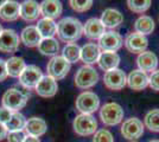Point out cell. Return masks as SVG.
<instances>
[{"mask_svg": "<svg viewBox=\"0 0 159 142\" xmlns=\"http://www.w3.org/2000/svg\"><path fill=\"white\" fill-rule=\"evenodd\" d=\"M127 85L135 91L144 90L148 87V76L141 70H133L127 76Z\"/></svg>", "mask_w": 159, "mask_h": 142, "instance_id": "cell-20", "label": "cell"}, {"mask_svg": "<svg viewBox=\"0 0 159 142\" xmlns=\"http://www.w3.org/2000/svg\"><path fill=\"white\" fill-rule=\"evenodd\" d=\"M100 47L95 43H88L81 47V57L80 59L84 63V65H92L94 63H98L100 57Z\"/></svg>", "mask_w": 159, "mask_h": 142, "instance_id": "cell-23", "label": "cell"}, {"mask_svg": "<svg viewBox=\"0 0 159 142\" xmlns=\"http://www.w3.org/2000/svg\"><path fill=\"white\" fill-rule=\"evenodd\" d=\"M144 126L151 131L159 133V109L150 110L144 117Z\"/></svg>", "mask_w": 159, "mask_h": 142, "instance_id": "cell-32", "label": "cell"}, {"mask_svg": "<svg viewBox=\"0 0 159 142\" xmlns=\"http://www.w3.org/2000/svg\"><path fill=\"white\" fill-rule=\"evenodd\" d=\"M103 26L108 27V28H114V27H118L120 24H122L124 21V15L122 13L115 10V8H106L102 15H101V19Z\"/></svg>", "mask_w": 159, "mask_h": 142, "instance_id": "cell-25", "label": "cell"}, {"mask_svg": "<svg viewBox=\"0 0 159 142\" xmlns=\"http://www.w3.org/2000/svg\"><path fill=\"white\" fill-rule=\"evenodd\" d=\"M4 4H5V1H2V0H1V1H0V7L2 6V5H4Z\"/></svg>", "mask_w": 159, "mask_h": 142, "instance_id": "cell-42", "label": "cell"}, {"mask_svg": "<svg viewBox=\"0 0 159 142\" xmlns=\"http://www.w3.org/2000/svg\"><path fill=\"white\" fill-rule=\"evenodd\" d=\"M2 30H4V28H2V26H1V24H0V34H1V32H2Z\"/></svg>", "mask_w": 159, "mask_h": 142, "instance_id": "cell-43", "label": "cell"}, {"mask_svg": "<svg viewBox=\"0 0 159 142\" xmlns=\"http://www.w3.org/2000/svg\"><path fill=\"white\" fill-rule=\"evenodd\" d=\"M48 130V124L47 122L44 121L40 117H30L29 120H26V124L24 131L25 134L29 136H33V137H39V136L44 135Z\"/></svg>", "mask_w": 159, "mask_h": 142, "instance_id": "cell-17", "label": "cell"}, {"mask_svg": "<svg viewBox=\"0 0 159 142\" xmlns=\"http://www.w3.org/2000/svg\"><path fill=\"white\" fill-rule=\"evenodd\" d=\"M103 84L109 90H121L126 87L127 76L124 70L121 69H114L111 71H107L103 75Z\"/></svg>", "mask_w": 159, "mask_h": 142, "instance_id": "cell-8", "label": "cell"}, {"mask_svg": "<svg viewBox=\"0 0 159 142\" xmlns=\"http://www.w3.org/2000/svg\"><path fill=\"white\" fill-rule=\"evenodd\" d=\"M23 142H40V140H39V137H33V136L26 135V137L24 139Z\"/></svg>", "mask_w": 159, "mask_h": 142, "instance_id": "cell-41", "label": "cell"}, {"mask_svg": "<svg viewBox=\"0 0 159 142\" xmlns=\"http://www.w3.org/2000/svg\"><path fill=\"white\" fill-rule=\"evenodd\" d=\"M124 109L115 102H108L100 110V118L106 126H116L124 120Z\"/></svg>", "mask_w": 159, "mask_h": 142, "instance_id": "cell-3", "label": "cell"}, {"mask_svg": "<svg viewBox=\"0 0 159 142\" xmlns=\"http://www.w3.org/2000/svg\"><path fill=\"white\" fill-rule=\"evenodd\" d=\"M36 93L39 95L40 97L44 98H49V97H53L58 91V84L57 81L53 80L50 76H43V78L37 84V87L34 88Z\"/></svg>", "mask_w": 159, "mask_h": 142, "instance_id": "cell-14", "label": "cell"}, {"mask_svg": "<svg viewBox=\"0 0 159 142\" xmlns=\"http://www.w3.org/2000/svg\"><path fill=\"white\" fill-rule=\"evenodd\" d=\"M120 63V56L116 52H108V51H102L100 54V57L98 59L100 69L103 71H111L114 69H118Z\"/></svg>", "mask_w": 159, "mask_h": 142, "instance_id": "cell-24", "label": "cell"}, {"mask_svg": "<svg viewBox=\"0 0 159 142\" xmlns=\"http://www.w3.org/2000/svg\"><path fill=\"white\" fill-rule=\"evenodd\" d=\"M40 15V5L34 0H25L20 4V18L23 20L32 23L38 20Z\"/></svg>", "mask_w": 159, "mask_h": 142, "instance_id": "cell-15", "label": "cell"}, {"mask_svg": "<svg viewBox=\"0 0 159 142\" xmlns=\"http://www.w3.org/2000/svg\"><path fill=\"white\" fill-rule=\"evenodd\" d=\"M82 34L83 25L79 19L74 17H66L57 23V36L64 43H75L82 37Z\"/></svg>", "mask_w": 159, "mask_h": 142, "instance_id": "cell-1", "label": "cell"}, {"mask_svg": "<svg viewBox=\"0 0 159 142\" xmlns=\"http://www.w3.org/2000/svg\"><path fill=\"white\" fill-rule=\"evenodd\" d=\"M42 36L36 26L25 27L20 33V41L27 47H38L39 43L42 41Z\"/></svg>", "mask_w": 159, "mask_h": 142, "instance_id": "cell-22", "label": "cell"}, {"mask_svg": "<svg viewBox=\"0 0 159 142\" xmlns=\"http://www.w3.org/2000/svg\"><path fill=\"white\" fill-rule=\"evenodd\" d=\"M70 67L71 64L66 58H63L62 56H55L49 61L47 65L48 76L52 77L56 81L63 80L70 71Z\"/></svg>", "mask_w": 159, "mask_h": 142, "instance_id": "cell-7", "label": "cell"}, {"mask_svg": "<svg viewBox=\"0 0 159 142\" xmlns=\"http://www.w3.org/2000/svg\"><path fill=\"white\" fill-rule=\"evenodd\" d=\"M100 107L99 96L93 91H83L76 98V108L81 111V114L92 115Z\"/></svg>", "mask_w": 159, "mask_h": 142, "instance_id": "cell-6", "label": "cell"}, {"mask_svg": "<svg viewBox=\"0 0 159 142\" xmlns=\"http://www.w3.org/2000/svg\"><path fill=\"white\" fill-rule=\"evenodd\" d=\"M37 30L39 31L42 38H53L57 34V24L51 19L42 18L37 23Z\"/></svg>", "mask_w": 159, "mask_h": 142, "instance_id": "cell-27", "label": "cell"}, {"mask_svg": "<svg viewBox=\"0 0 159 142\" xmlns=\"http://www.w3.org/2000/svg\"><path fill=\"white\" fill-rule=\"evenodd\" d=\"M148 142H159V140H151V141H148Z\"/></svg>", "mask_w": 159, "mask_h": 142, "instance_id": "cell-44", "label": "cell"}, {"mask_svg": "<svg viewBox=\"0 0 159 142\" xmlns=\"http://www.w3.org/2000/svg\"><path fill=\"white\" fill-rule=\"evenodd\" d=\"M43 78V72L37 65H26L24 71L19 76L20 84L25 89H34Z\"/></svg>", "mask_w": 159, "mask_h": 142, "instance_id": "cell-11", "label": "cell"}, {"mask_svg": "<svg viewBox=\"0 0 159 142\" xmlns=\"http://www.w3.org/2000/svg\"><path fill=\"white\" fill-rule=\"evenodd\" d=\"M20 17V4L14 0H7L0 7V19L4 21H16Z\"/></svg>", "mask_w": 159, "mask_h": 142, "instance_id": "cell-21", "label": "cell"}, {"mask_svg": "<svg viewBox=\"0 0 159 142\" xmlns=\"http://www.w3.org/2000/svg\"><path fill=\"white\" fill-rule=\"evenodd\" d=\"M148 87L154 91H159V70L153 71L148 77Z\"/></svg>", "mask_w": 159, "mask_h": 142, "instance_id": "cell-37", "label": "cell"}, {"mask_svg": "<svg viewBox=\"0 0 159 142\" xmlns=\"http://www.w3.org/2000/svg\"><path fill=\"white\" fill-rule=\"evenodd\" d=\"M7 134H8V130H7L6 126L0 123V141H2L4 139H6Z\"/></svg>", "mask_w": 159, "mask_h": 142, "instance_id": "cell-40", "label": "cell"}, {"mask_svg": "<svg viewBox=\"0 0 159 142\" xmlns=\"http://www.w3.org/2000/svg\"><path fill=\"white\" fill-rule=\"evenodd\" d=\"M62 57L66 58L70 64L79 62L80 57H81V47H80L77 44H75V43L66 44V46L63 47Z\"/></svg>", "mask_w": 159, "mask_h": 142, "instance_id": "cell-31", "label": "cell"}, {"mask_svg": "<svg viewBox=\"0 0 159 142\" xmlns=\"http://www.w3.org/2000/svg\"><path fill=\"white\" fill-rule=\"evenodd\" d=\"M128 8L134 12V13H144L146 12L150 6H151V1L150 0H128L127 1Z\"/></svg>", "mask_w": 159, "mask_h": 142, "instance_id": "cell-33", "label": "cell"}, {"mask_svg": "<svg viewBox=\"0 0 159 142\" xmlns=\"http://www.w3.org/2000/svg\"><path fill=\"white\" fill-rule=\"evenodd\" d=\"M93 142H114L113 134L107 129H99L94 134Z\"/></svg>", "mask_w": 159, "mask_h": 142, "instance_id": "cell-35", "label": "cell"}, {"mask_svg": "<svg viewBox=\"0 0 159 142\" xmlns=\"http://www.w3.org/2000/svg\"><path fill=\"white\" fill-rule=\"evenodd\" d=\"M20 38L14 30H2L0 34V51L4 54H14L19 49Z\"/></svg>", "mask_w": 159, "mask_h": 142, "instance_id": "cell-10", "label": "cell"}, {"mask_svg": "<svg viewBox=\"0 0 159 142\" xmlns=\"http://www.w3.org/2000/svg\"><path fill=\"white\" fill-rule=\"evenodd\" d=\"M12 111H10L8 109L4 108V107H0V123L2 124H6L7 122L10 121L11 116H12Z\"/></svg>", "mask_w": 159, "mask_h": 142, "instance_id": "cell-38", "label": "cell"}, {"mask_svg": "<svg viewBox=\"0 0 159 142\" xmlns=\"http://www.w3.org/2000/svg\"><path fill=\"white\" fill-rule=\"evenodd\" d=\"M99 81V74L92 65H83L75 74V85L81 90L93 88Z\"/></svg>", "mask_w": 159, "mask_h": 142, "instance_id": "cell-4", "label": "cell"}, {"mask_svg": "<svg viewBox=\"0 0 159 142\" xmlns=\"http://www.w3.org/2000/svg\"><path fill=\"white\" fill-rule=\"evenodd\" d=\"M83 33L89 39H100L106 33V27L103 26L102 21L98 18H90L83 25Z\"/></svg>", "mask_w": 159, "mask_h": 142, "instance_id": "cell-18", "label": "cell"}, {"mask_svg": "<svg viewBox=\"0 0 159 142\" xmlns=\"http://www.w3.org/2000/svg\"><path fill=\"white\" fill-rule=\"evenodd\" d=\"M38 51L44 56L55 57L60 51V43L55 38H43L38 45Z\"/></svg>", "mask_w": 159, "mask_h": 142, "instance_id": "cell-29", "label": "cell"}, {"mask_svg": "<svg viewBox=\"0 0 159 142\" xmlns=\"http://www.w3.org/2000/svg\"><path fill=\"white\" fill-rule=\"evenodd\" d=\"M30 96H31V94L27 89L10 88L2 95L1 103H2L4 108L8 109L12 113H17L26 105Z\"/></svg>", "mask_w": 159, "mask_h": 142, "instance_id": "cell-2", "label": "cell"}, {"mask_svg": "<svg viewBox=\"0 0 159 142\" xmlns=\"http://www.w3.org/2000/svg\"><path fill=\"white\" fill-rule=\"evenodd\" d=\"M69 5L76 12H86L90 7L93 6V1L92 0H70Z\"/></svg>", "mask_w": 159, "mask_h": 142, "instance_id": "cell-34", "label": "cell"}, {"mask_svg": "<svg viewBox=\"0 0 159 142\" xmlns=\"http://www.w3.org/2000/svg\"><path fill=\"white\" fill-rule=\"evenodd\" d=\"M124 45V39L116 31H108L99 39V47L102 51L116 52Z\"/></svg>", "mask_w": 159, "mask_h": 142, "instance_id": "cell-12", "label": "cell"}, {"mask_svg": "<svg viewBox=\"0 0 159 142\" xmlns=\"http://www.w3.org/2000/svg\"><path fill=\"white\" fill-rule=\"evenodd\" d=\"M125 46L132 54H143L148 46V41L145 36L137 32L129 33L125 39Z\"/></svg>", "mask_w": 159, "mask_h": 142, "instance_id": "cell-13", "label": "cell"}, {"mask_svg": "<svg viewBox=\"0 0 159 142\" xmlns=\"http://www.w3.org/2000/svg\"><path fill=\"white\" fill-rule=\"evenodd\" d=\"M26 68V64L25 61L21 58V57H11L6 61V69H7V74L11 77H19L21 72L24 71V69Z\"/></svg>", "mask_w": 159, "mask_h": 142, "instance_id": "cell-26", "label": "cell"}, {"mask_svg": "<svg viewBox=\"0 0 159 142\" xmlns=\"http://www.w3.org/2000/svg\"><path fill=\"white\" fill-rule=\"evenodd\" d=\"M74 131L80 136H89L98 130V121L93 115L80 114L73 122Z\"/></svg>", "mask_w": 159, "mask_h": 142, "instance_id": "cell-5", "label": "cell"}, {"mask_svg": "<svg viewBox=\"0 0 159 142\" xmlns=\"http://www.w3.org/2000/svg\"><path fill=\"white\" fill-rule=\"evenodd\" d=\"M25 124H26V118L23 114H20L19 111L13 113L10 121L7 122L6 128L8 131H19V130H24L25 128Z\"/></svg>", "mask_w": 159, "mask_h": 142, "instance_id": "cell-30", "label": "cell"}, {"mask_svg": "<svg viewBox=\"0 0 159 142\" xmlns=\"http://www.w3.org/2000/svg\"><path fill=\"white\" fill-rule=\"evenodd\" d=\"M7 77H8V74L6 69V61L0 58V82L5 81Z\"/></svg>", "mask_w": 159, "mask_h": 142, "instance_id": "cell-39", "label": "cell"}, {"mask_svg": "<svg viewBox=\"0 0 159 142\" xmlns=\"http://www.w3.org/2000/svg\"><path fill=\"white\" fill-rule=\"evenodd\" d=\"M26 137V134L24 130H19V131H8L6 139L7 142H23L24 139Z\"/></svg>", "mask_w": 159, "mask_h": 142, "instance_id": "cell-36", "label": "cell"}, {"mask_svg": "<svg viewBox=\"0 0 159 142\" xmlns=\"http://www.w3.org/2000/svg\"><path fill=\"white\" fill-rule=\"evenodd\" d=\"M137 64L139 67V70L144 72H151L157 70L158 67V57L152 51H145L143 54H138Z\"/></svg>", "mask_w": 159, "mask_h": 142, "instance_id": "cell-19", "label": "cell"}, {"mask_svg": "<svg viewBox=\"0 0 159 142\" xmlns=\"http://www.w3.org/2000/svg\"><path fill=\"white\" fill-rule=\"evenodd\" d=\"M154 26H156L154 25V21L148 15H141L134 23V30H135V32L143 34V36L152 33L153 30H154Z\"/></svg>", "mask_w": 159, "mask_h": 142, "instance_id": "cell-28", "label": "cell"}, {"mask_svg": "<svg viewBox=\"0 0 159 142\" xmlns=\"http://www.w3.org/2000/svg\"><path fill=\"white\" fill-rule=\"evenodd\" d=\"M39 5L40 15H43V18L51 19V20L58 18L63 11V5L58 0H44Z\"/></svg>", "mask_w": 159, "mask_h": 142, "instance_id": "cell-16", "label": "cell"}, {"mask_svg": "<svg viewBox=\"0 0 159 142\" xmlns=\"http://www.w3.org/2000/svg\"><path fill=\"white\" fill-rule=\"evenodd\" d=\"M144 123L137 117H131L124 121L121 126V134L127 140H138L144 134Z\"/></svg>", "mask_w": 159, "mask_h": 142, "instance_id": "cell-9", "label": "cell"}]
</instances>
